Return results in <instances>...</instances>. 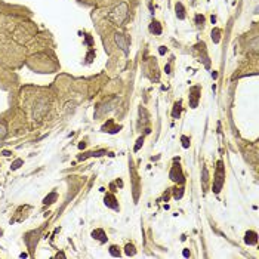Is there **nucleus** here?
<instances>
[{"mask_svg": "<svg viewBox=\"0 0 259 259\" xmlns=\"http://www.w3.org/2000/svg\"><path fill=\"white\" fill-rule=\"evenodd\" d=\"M5 135H6V124L2 123L0 124V138H5Z\"/></svg>", "mask_w": 259, "mask_h": 259, "instance_id": "aec40b11", "label": "nucleus"}, {"mask_svg": "<svg viewBox=\"0 0 259 259\" xmlns=\"http://www.w3.org/2000/svg\"><path fill=\"white\" fill-rule=\"evenodd\" d=\"M224 178H225L224 163L222 161H218V167H216V173H215V182H213V192L215 194H219V191L222 190Z\"/></svg>", "mask_w": 259, "mask_h": 259, "instance_id": "f257e3e1", "label": "nucleus"}, {"mask_svg": "<svg viewBox=\"0 0 259 259\" xmlns=\"http://www.w3.org/2000/svg\"><path fill=\"white\" fill-rule=\"evenodd\" d=\"M150 30H151V31H153L154 34H161V27H160V24H158L157 21H154V22L151 24Z\"/></svg>", "mask_w": 259, "mask_h": 259, "instance_id": "ddd939ff", "label": "nucleus"}, {"mask_svg": "<svg viewBox=\"0 0 259 259\" xmlns=\"http://www.w3.org/2000/svg\"><path fill=\"white\" fill-rule=\"evenodd\" d=\"M198 87H192L190 92V105L191 108H195L197 107V104H198V98H200V95H198Z\"/></svg>", "mask_w": 259, "mask_h": 259, "instance_id": "20e7f679", "label": "nucleus"}, {"mask_svg": "<svg viewBox=\"0 0 259 259\" xmlns=\"http://www.w3.org/2000/svg\"><path fill=\"white\" fill-rule=\"evenodd\" d=\"M86 147V144L85 142H82V144H79V148H85Z\"/></svg>", "mask_w": 259, "mask_h": 259, "instance_id": "c85d7f7f", "label": "nucleus"}, {"mask_svg": "<svg viewBox=\"0 0 259 259\" xmlns=\"http://www.w3.org/2000/svg\"><path fill=\"white\" fill-rule=\"evenodd\" d=\"M116 43L119 45V48H120L124 53H127V42H126V39L123 37V34H116Z\"/></svg>", "mask_w": 259, "mask_h": 259, "instance_id": "0eeeda50", "label": "nucleus"}, {"mask_svg": "<svg viewBox=\"0 0 259 259\" xmlns=\"http://www.w3.org/2000/svg\"><path fill=\"white\" fill-rule=\"evenodd\" d=\"M2 154H3V155H6V157H9V155L12 154V153H11V151H8V150H5V151H3Z\"/></svg>", "mask_w": 259, "mask_h": 259, "instance_id": "cd10ccee", "label": "nucleus"}, {"mask_svg": "<svg viewBox=\"0 0 259 259\" xmlns=\"http://www.w3.org/2000/svg\"><path fill=\"white\" fill-rule=\"evenodd\" d=\"M195 22H197V25H201L204 22V17L203 15H195Z\"/></svg>", "mask_w": 259, "mask_h": 259, "instance_id": "4be33fe9", "label": "nucleus"}, {"mask_svg": "<svg viewBox=\"0 0 259 259\" xmlns=\"http://www.w3.org/2000/svg\"><path fill=\"white\" fill-rule=\"evenodd\" d=\"M256 46H258V40L255 39V40H253V43H252V48H253V51H256Z\"/></svg>", "mask_w": 259, "mask_h": 259, "instance_id": "393cba45", "label": "nucleus"}, {"mask_svg": "<svg viewBox=\"0 0 259 259\" xmlns=\"http://www.w3.org/2000/svg\"><path fill=\"white\" fill-rule=\"evenodd\" d=\"M105 204L108 207H111V209H114V210H119V204L116 203V197L113 194H107L105 195Z\"/></svg>", "mask_w": 259, "mask_h": 259, "instance_id": "423d86ee", "label": "nucleus"}, {"mask_svg": "<svg viewBox=\"0 0 259 259\" xmlns=\"http://www.w3.org/2000/svg\"><path fill=\"white\" fill-rule=\"evenodd\" d=\"M212 77H213V79H216V77H218V73H215V71H213V73H212Z\"/></svg>", "mask_w": 259, "mask_h": 259, "instance_id": "7c9ffc66", "label": "nucleus"}, {"mask_svg": "<svg viewBox=\"0 0 259 259\" xmlns=\"http://www.w3.org/2000/svg\"><path fill=\"white\" fill-rule=\"evenodd\" d=\"M207 179H209V175H207V169L206 167H203V182L206 184Z\"/></svg>", "mask_w": 259, "mask_h": 259, "instance_id": "b1692460", "label": "nucleus"}, {"mask_svg": "<svg viewBox=\"0 0 259 259\" xmlns=\"http://www.w3.org/2000/svg\"><path fill=\"white\" fill-rule=\"evenodd\" d=\"M92 237H93V239H96V240H99L101 243L107 242V236H105L104 229H95V231L92 232Z\"/></svg>", "mask_w": 259, "mask_h": 259, "instance_id": "1a4fd4ad", "label": "nucleus"}, {"mask_svg": "<svg viewBox=\"0 0 259 259\" xmlns=\"http://www.w3.org/2000/svg\"><path fill=\"white\" fill-rule=\"evenodd\" d=\"M164 70H166V73H170V65H166V68Z\"/></svg>", "mask_w": 259, "mask_h": 259, "instance_id": "c756f323", "label": "nucleus"}, {"mask_svg": "<svg viewBox=\"0 0 259 259\" xmlns=\"http://www.w3.org/2000/svg\"><path fill=\"white\" fill-rule=\"evenodd\" d=\"M158 52H160V55H164V53H166V48H164V46H161V48L158 49Z\"/></svg>", "mask_w": 259, "mask_h": 259, "instance_id": "a878e982", "label": "nucleus"}, {"mask_svg": "<svg viewBox=\"0 0 259 259\" xmlns=\"http://www.w3.org/2000/svg\"><path fill=\"white\" fill-rule=\"evenodd\" d=\"M184 256H185V258H188V256H190V250H188V249H185V250H184Z\"/></svg>", "mask_w": 259, "mask_h": 259, "instance_id": "bb28decb", "label": "nucleus"}, {"mask_svg": "<svg viewBox=\"0 0 259 259\" xmlns=\"http://www.w3.org/2000/svg\"><path fill=\"white\" fill-rule=\"evenodd\" d=\"M127 17V5L126 3H120L117 8L113 9L111 12V19L116 22V24H121Z\"/></svg>", "mask_w": 259, "mask_h": 259, "instance_id": "f03ea898", "label": "nucleus"}, {"mask_svg": "<svg viewBox=\"0 0 259 259\" xmlns=\"http://www.w3.org/2000/svg\"><path fill=\"white\" fill-rule=\"evenodd\" d=\"M104 154H107V151L105 150H101V151H95V153H89V157H99V155H104ZM87 155H82V157H79L80 160H83V158H86Z\"/></svg>", "mask_w": 259, "mask_h": 259, "instance_id": "4468645a", "label": "nucleus"}, {"mask_svg": "<svg viewBox=\"0 0 259 259\" xmlns=\"http://www.w3.org/2000/svg\"><path fill=\"white\" fill-rule=\"evenodd\" d=\"M176 17L179 19H184L185 18V14H184V6L182 3H176Z\"/></svg>", "mask_w": 259, "mask_h": 259, "instance_id": "9d476101", "label": "nucleus"}, {"mask_svg": "<svg viewBox=\"0 0 259 259\" xmlns=\"http://www.w3.org/2000/svg\"><path fill=\"white\" fill-rule=\"evenodd\" d=\"M110 253H111V256H114V258H119V256H120V250L117 249V246H111V247H110Z\"/></svg>", "mask_w": 259, "mask_h": 259, "instance_id": "dca6fc26", "label": "nucleus"}, {"mask_svg": "<svg viewBox=\"0 0 259 259\" xmlns=\"http://www.w3.org/2000/svg\"><path fill=\"white\" fill-rule=\"evenodd\" d=\"M45 101H40V102L37 104V107H36V111H34V117H42L46 111H48V105L46 104H43Z\"/></svg>", "mask_w": 259, "mask_h": 259, "instance_id": "39448f33", "label": "nucleus"}, {"mask_svg": "<svg viewBox=\"0 0 259 259\" xmlns=\"http://www.w3.org/2000/svg\"><path fill=\"white\" fill-rule=\"evenodd\" d=\"M179 114H181V102L178 101V102L175 104V107H173V111H172L173 119H179Z\"/></svg>", "mask_w": 259, "mask_h": 259, "instance_id": "9b49d317", "label": "nucleus"}, {"mask_svg": "<svg viewBox=\"0 0 259 259\" xmlns=\"http://www.w3.org/2000/svg\"><path fill=\"white\" fill-rule=\"evenodd\" d=\"M182 195H184V190H182V188H179V191L178 190L175 191V198H176V200H178V198H181Z\"/></svg>", "mask_w": 259, "mask_h": 259, "instance_id": "5701e85b", "label": "nucleus"}, {"mask_svg": "<svg viewBox=\"0 0 259 259\" xmlns=\"http://www.w3.org/2000/svg\"><path fill=\"white\" fill-rule=\"evenodd\" d=\"M142 144H144V139H142V136H141V138L136 141V145H135V148H133V150H135V151H139V148L142 147Z\"/></svg>", "mask_w": 259, "mask_h": 259, "instance_id": "412c9836", "label": "nucleus"}, {"mask_svg": "<svg viewBox=\"0 0 259 259\" xmlns=\"http://www.w3.org/2000/svg\"><path fill=\"white\" fill-rule=\"evenodd\" d=\"M56 197H58V195H56V192H51L49 195H46V197H45L43 203H45V204H51V203H53V201L56 200Z\"/></svg>", "mask_w": 259, "mask_h": 259, "instance_id": "f8f14e48", "label": "nucleus"}, {"mask_svg": "<svg viewBox=\"0 0 259 259\" xmlns=\"http://www.w3.org/2000/svg\"><path fill=\"white\" fill-rule=\"evenodd\" d=\"M169 176H170V179L175 181V182H184V175H182V170H181V166L179 164H173Z\"/></svg>", "mask_w": 259, "mask_h": 259, "instance_id": "7ed1b4c3", "label": "nucleus"}, {"mask_svg": "<svg viewBox=\"0 0 259 259\" xmlns=\"http://www.w3.org/2000/svg\"><path fill=\"white\" fill-rule=\"evenodd\" d=\"M219 34H221V31H219L218 28H215V30L212 31V40H213L215 43H219Z\"/></svg>", "mask_w": 259, "mask_h": 259, "instance_id": "f3484780", "label": "nucleus"}, {"mask_svg": "<svg viewBox=\"0 0 259 259\" xmlns=\"http://www.w3.org/2000/svg\"><path fill=\"white\" fill-rule=\"evenodd\" d=\"M22 163H24V161H22L21 158H18V160H15V161L12 163V166H11V167H12V170H17V169L19 167V166H21V164H22Z\"/></svg>", "mask_w": 259, "mask_h": 259, "instance_id": "a211bd4d", "label": "nucleus"}, {"mask_svg": "<svg viewBox=\"0 0 259 259\" xmlns=\"http://www.w3.org/2000/svg\"><path fill=\"white\" fill-rule=\"evenodd\" d=\"M181 141H182V147H184V148H188V147H190V139L187 138V136H182Z\"/></svg>", "mask_w": 259, "mask_h": 259, "instance_id": "6ab92c4d", "label": "nucleus"}, {"mask_svg": "<svg viewBox=\"0 0 259 259\" xmlns=\"http://www.w3.org/2000/svg\"><path fill=\"white\" fill-rule=\"evenodd\" d=\"M124 252H126V255H127V256H133V255L136 253V252H135V247H133L132 244H127V246H126V249H124Z\"/></svg>", "mask_w": 259, "mask_h": 259, "instance_id": "2eb2a0df", "label": "nucleus"}, {"mask_svg": "<svg viewBox=\"0 0 259 259\" xmlns=\"http://www.w3.org/2000/svg\"><path fill=\"white\" fill-rule=\"evenodd\" d=\"M244 242L247 244H256L258 243V234L255 231H247L246 237H244Z\"/></svg>", "mask_w": 259, "mask_h": 259, "instance_id": "6e6552de", "label": "nucleus"}]
</instances>
